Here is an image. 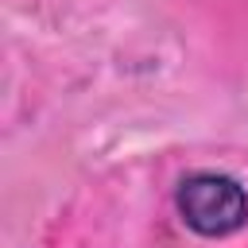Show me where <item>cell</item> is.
Masks as SVG:
<instances>
[{
	"instance_id": "6da1fadb",
	"label": "cell",
	"mask_w": 248,
	"mask_h": 248,
	"mask_svg": "<svg viewBox=\"0 0 248 248\" xmlns=\"http://www.w3.org/2000/svg\"><path fill=\"white\" fill-rule=\"evenodd\" d=\"M178 217L198 232V236H232L248 221V194L236 178L217 174V170H194L178 182L174 194Z\"/></svg>"
}]
</instances>
